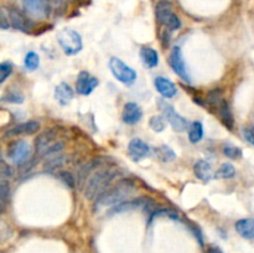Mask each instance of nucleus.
I'll use <instances>...</instances> for the list:
<instances>
[{"label":"nucleus","mask_w":254,"mask_h":253,"mask_svg":"<svg viewBox=\"0 0 254 253\" xmlns=\"http://www.w3.org/2000/svg\"><path fill=\"white\" fill-rule=\"evenodd\" d=\"M100 165H102V160L95 159V160L90 161L86 165L81 166V169L78 170V188H82L83 185H86L88 178L97 170V168H100Z\"/></svg>","instance_id":"a211bd4d"},{"label":"nucleus","mask_w":254,"mask_h":253,"mask_svg":"<svg viewBox=\"0 0 254 253\" xmlns=\"http://www.w3.org/2000/svg\"><path fill=\"white\" fill-rule=\"evenodd\" d=\"M118 170L114 168H102L96 170L92 175L88 178L87 183L85 185V196L87 200L96 201L102 193L109 189L110 184L113 183L118 176Z\"/></svg>","instance_id":"f257e3e1"},{"label":"nucleus","mask_w":254,"mask_h":253,"mask_svg":"<svg viewBox=\"0 0 254 253\" xmlns=\"http://www.w3.org/2000/svg\"><path fill=\"white\" fill-rule=\"evenodd\" d=\"M142 118L143 111L139 104L134 103V102H129V103L124 104V108H123L122 112V119L124 123L137 124L142 121Z\"/></svg>","instance_id":"4468645a"},{"label":"nucleus","mask_w":254,"mask_h":253,"mask_svg":"<svg viewBox=\"0 0 254 253\" xmlns=\"http://www.w3.org/2000/svg\"><path fill=\"white\" fill-rule=\"evenodd\" d=\"M13 63L9 61H5L0 64V83H4L10 77V74L13 73Z\"/></svg>","instance_id":"473e14b6"},{"label":"nucleus","mask_w":254,"mask_h":253,"mask_svg":"<svg viewBox=\"0 0 254 253\" xmlns=\"http://www.w3.org/2000/svg\"><path fill=\"white\" fill-rule=\"evenodd\" d=\"M57 42L62 51L68 56L77 55L82 50V37L72 29H63L57 34Z\"/></svg>","instance_id":"7ed1b4c3"},{"label":"nucleus","mask_w":254,"mask_h":253,"mask_svg":"<svg viewBox=\"0 0 254 253\" xmlns=\"http://www.w3.org/2000/svg\"><path fill=\"white\" fill-rule=\"evenodd\" d=\"M0 165H1L0 166V175H1V179L6 180V179L13 178L14 174H15L13 166H10L9 164H6L5 160H1Z\"/></svg>","instance_id":"c9c22d12"},{"label":"nucleus","mask_w":254,"mask_h":253,"mask_svg":"<svg viewBox=\"0 0 254 253\" xmlns=\"http://www.w3.org/2000/svg\"><path fill=\"white\" fill-rule=\"evenodd\" d=\"M0 21H1V29L6 30L10 27V19H9V14L8 10H5L3 7L1 9V12H0Z\"/></svg>","instance_id":"4c0bfd02"},{"label":"nucleus","mask_w":254,"mask_h":253,"mask_svg":"<svg viewBox=\"0 0 254 253\" xmlns=\"http://www.w3.org/2000/svg\"><path fill=\"white\" fill-rule=\"evenodd\" d=\"M194 173L199 180L203 183H208L212 179V168L211 164L207 163L206 160H197L194 165Z\"/></svg>","instance_id":"412c9836"},{"label":"nucleus","mask_w":254,"mask_h":253,"mask_svg":"<svg viewBox=\"0 0 254 253\" xmlns=\"http://www.w3.org/2000/svg\"><path fill=\"white\" fill-rule=\"evenodd\" d=\"M157 104L160 106L162 111V116L165 117L166 122H169L170 126H172L175 131H179V133H182V131L186 130L189 128V123H187L186 119L184 117L180 116L179 113H176V111L174 109V107L170 106V104L165 103L162 99H157Z\"/></svg>","instance_id":"0eeeda50"},{"label":"nucleus","mask_w":254,"mask_h":253,"mask_svg":"<svg viewBox=\"0 0 254 253\" xmlns=\"http://www.w3.org/2000/svg\"><path fill=\"white\" fill-rule=\"evenodd\" d=\"M8 14L9 19H10V24L14 29L23 32H29L33 29V21L30 20V17L25 16V15H24L20 10L16 9V7H9Z\"/></svg>","instance_id":"9b49d317"},{"label":"nucleus","mask_w":254,"mask_h":253,"mask_svg":"<svg viewBox=\"0 0 254 253\" xmlns=\"http://www.w3.org/2000/svg\"><path fill=\"white\" fill-rule=\"evenodd\" d=\"M207 101H208V103L211 104L212 107H217V108H218L219 104H221V102L223 101V98H222L221 89H218V88L212 89V91L208 93V96H207Z\"/></svg>","instance_id":"72a5a7b5"},{"label":"nucleus","mask_w":254,"mask_h":253,"mask_svg":"<svg viewBox=\"0 0 254 253\" xmlns=\"http://www.w3.org/2000/svg\"><path fill=\"white\" fill-rule=\"evenodd\" d=\"M135 191V185L128 179L120 180L114 188L108 189L104 193L100 196L95 201V207L93 210L100 211L104 207H114L119 203L124 202V200L129 196H132Z\"/></svg>","instance_id":"f03ea898"},{"label":"nucleus","mask_w":254,"mask_h":253,"mask_svg":"<svg viewBox=\"0 0 254 253\" xmlns=\"http://www.w3.org/2000/svg\"><path fill=\"white\" fill-rule=\"evenodd\" d=\"M238 235L246 240H254V218H242L234 225Z\"/></svg>","instance_id":"aec40b11"},{"label":"nucleus","mask_w":254,"mask_h":253,"mask_svg":"<svg viewBox=\"0 0 254 253\" xmlns=\"http://www.w3.org/2000/svg\"><path fill=\"white\" fill-rule=\"evenodd\" d=\"M56 133L53 130H46L41 133L38 138L35 139V150L38 155H45L49 149L53 145Z\"/></svg>","instance_id":"2eb2a0df"},{"label":"nucleus","mask_w":254,"mask_h":253,"mask_svg":"<svg viewBox=\"0 0 254 253\" xmlns=\"http://www.w3.org/2000/svg\"><path fill=\"white\" fill-rule=\"evenodd\" d=\"M9 198H10V186H9L8 181L1 179V181H0V205H1V212L5 211Z\"/></svg>","instance_id":"a878e982"},{"label":"nucleus","mask_w":254,"mask_h":253,"mask_svg":"<svg viewBox=\"0 0 254 253\" xmlns=\"http://www.w3.org/2000/svg\"><path fill=\"white\" fill-rule=\"evenodd\" d=\"M31 154L30 144L26 140H16L9 145L8 149V158L13 161L14 164L23 165L29 160Z\"/></svg>","instance_id":"6e6552de"},{"label":"nucleus","mask_w":254,"mask_h":253,"mask_svg":"<svg viewBox=\"0 0 254 253\" xmlns=\"http://www.w3.org/2000/svg\"><path fill=\"white\" fill-rule=\"evenodd\" d=\"M58 179H60V180L62 181L67 188L73 189L76 186V179L70 171H65V170L61 171V173L58 174Z\"/></svg>","instance_id":"f704fd0d"},{"label":"nucleus","mask_w":254,"mask_h":253,"mask_svg":"<svg viewBox=\"0 0 254 253\" xmlns=\"http://www.w3.org/2000/svg\"><path fill=\"white\" fill-rule=\"evenodd\" d=\"M218 112H219V117H221V121L222 123L226 126V128H228L229 130L233 129L234 126V118H233V114H232L231 108H229V104L227 101H222L221 104L218 107Z\"/></svg>","instance_id":"4be33fe9"},{"label":"nucleus","mask_w":254,"mask_h":253,"mask_svg":"<svg viewBox=\"0 0 254 253\" xmlns=\"http://www.w3.org/2000/svg\"><path fill=\"white\" fill-rule=\"evenodd\" d=\"M3 102H8V103H16L20 104L24 102V96L18 91H8L1 98Z\"/></svg>","instance_id":"2f4dec72"},{"label":"nucleus","mask_w":254,"mask_h":253,"mask_svg":"<svg viewBox=\"0 0 254 253\" xmlns=\"http://www.w3.org/2000/svg\"><path fill=\"white\" fill-rule=\"evenodd\" d=\"M234 175H236V169H234V166L229 163H224V164H222L221 168L216 171V174H214V178L232 179V178H234Z\"/></svg>","instance_id":"bb28decb"},{"label":"nucleus","mask_w":254,"mask_h":253,"mask_svg":"<svg viewBox=\"0 0 254 253\" xmlns=\"http://www.w3.org/2000/svg\"><path fill=\"white\" fill-rule=\"evenodd\" d=\"M148 201H149V198H144V197L134 198V200H130V201H124V202L119 203V205L110 208V210L108 211V216H113L115 215V213L127 212V211L137 210V208L139 207L144 208L145 206H147Z\"/></svg>","instance_id":"dca6fc26"},{"label":"nucleus","mask_w":254,"mask_h":253,"mask_svg":"<svg viewBox=\"0 0 254 253\" xmlns=\"http://www.w3.org/2000/svg\"><path fill=\"white\" fill-rule=\"evenodd\" d=\"M222 153L229 159H239L243 155L241 149L236 145H232V144H224L223 148H222Z\"/></svg>","instance_id":"c756f323"},{"label":"nucleus","mask_w":254,"mask_h":253,"mask_svg":"<svg viewBox=\"0 0 254 253\" xmlns=\"http://www.w3.org/2000/svg\"><path fill=\"white\" fill-rule=\"evenodd\" d=\"M24 63H25V67L28 71H35V69H38L39 64H40V57H39V55L36 52L30 51L26 54Z\"/></svg>","instance_id":"cd10ccee"},{"label":"nucleus","mask_w":254,"mask_h":253,"mask_svg":"<svg viewBox=\"0 0 254 253\" xmlns=\"http://www.w3.org/2000/svg\"><path fill=\"white\" fill-rule=\"evenodd\" d=\"M140 56H142L143 62L147 64L149 68H154V67L157 66L159 63V55L152 47L144 46L140 50Z\"/></svg>","instance_id":"5701e85b"},{"label":"nucleus","mask_w":254,"mask_h":253,"mask_svg":"<svg viewBox=\"0 0 254 253\" xmlns=\"http://www.w3.org/2000/svg\"><path fill=\"white\" fill-rule=\"evenodd\" d=\"M67 0H50L51 12L55 16H62L67 10Z\"/></svg>","instance_id":"c85d7f7f"},{"label":"nucleus","mask_w":254,"mask_h":253,"mask_svg":"<svg viewBox=\"0 0 254 253\" xmlns=\"http://www.w3.org/2000/svg\"><path fill=\"white\" fill-rule=\"evenodd\" d=\"M73 96H75L73 89L66 82H62V83H60L55 88V99L61 106H67L72 101Z\"/></svg>","instance_id":"6ab92c4d"},{"label":"nucleus","mask_w":254,"mask_h":253,"mask_svg":"<svg viewBox=\"0 0 254 253\" xmlns=\"http://www.w3.org/2000/svg\"><path fill=\"white\" fill-rule=\"evenodd\" d=\"M203 138V126H202L201 122H194L191 123L189 128V140L191 143L196 144L199 141L202 140Z\"/></svg>","instance_id":"b1692460"},{"label":"nucleus","mask_w":254,"mask_h":253,"mask_svg":"<svg viewBox=\"0 0 254 253\" xmlns=\"http://www.w3.org/2000/svg\"><path fill=\"white\" fill-rule=\"evenodd\" d=\"M243 136L249 144L254 145V129L248 128V126H247V128H244L243 129Z\"/></svg>","instance_id":"58836bf2"},{"label":"nucleus","mask_w":254,"mask_h":253,"mask_svg":"<svg viewBox=\"0 0 254 253\" xmlns=\"http://www.w3.org/2000/svg\"><path fill=\"white\" fill-rule=\"evenodd\" d=\"M63 163H65V156L63 155L51 156V158L48 160V163L45 164V168L46 169H55V168H58V166L62 165Z\"/></svg>","instance_id":"e433bc0d"},{"label":"nucleus","mask_w":254,"mask_h":253,"mask_svg":"<svg viewBox=\"0 0 254 253\" xmlns=\"http://www.w3.org/2000/svg\"><path fill=\"white\" fill-rule=\"evenodd\" d=\"M98 83H100V81L96 77H93L92 74H90V72L82 71L78 74L77 82H76V89L82 96H90L97 88Z\"/></svg>","instance_id":"9d476101"},{"label":"nucleus","mask_w":254,"mask_h":253,"mask_svg":"<svg viewBox=\"0 0 254 253\" xmlns=\"http://www.w3.org/2000/svg\"><path fill=\"white\" fill-rule=\"evenodd\" d=\"M155 14H156L157 21L171 31L179 30L181 27V21H180L179 16L175 14L172 4L167 0H161L157 2L156 7H155Z\"/></svg>","instance_id":"20e7f679"},{"label":"nucleus","mask_w":254,"mask_h":253,"mask_svg":"<svg viewBox=\"0 0 254 253\" xmlns=\"http://www.w3.org/2000/svg\"><path fill=\"white\" fill-rule=\"evenodd\" d=\"M154 84L156 91L159 92L164 98H172V97L177 93V88L176 86H175L174 82L165 78V77H156L154 81Z\"/></svg>","instance_id":"f3484780"},{"label":"nucleus","mask_w":254,"mask_h":253,"mask_svg":"<svg viewBox=\"0 0 254 253\" xmlns=\"http://www.w3.org/2000/svg\"><path fill=\"white\" fill-rule=\"evenodd\" d=\"M109 69L113 73V76L115 77V79L127 84V86H130V84H133L137 81V72L132 67L128 66L124 61L118 59V57H112L110 59Z\"/></svg>","instance_id":"39448f33"},{"label":"nucleus","mask_w":254,"mask_h":253,"mask_svg":"<svg viewBox=\"0 0 254 253\" xmlns=\"http://www.w3.org/2000/svg\"><path fill=\"white\" fill-rule=\"evenodd\" d=\"M169 62L171 68L174 69V72L177 76L181 77L184 81H190V74L189 72H187L186 63H185L184 56H182V51L179 46L172 47L171 52H170Z\"/></svg>","instance_id":"1a4fd4ad"},{"label":"nucleus","mask_w":254,"mask_h":253,"mask_svg":"<svg viewBox=\"0 0 254 253\" xmlns=\"http://www.w3.org/2000/svg\"><path fill=\"white\" fill-rule=\"evenodd\" d=\"M23 9L33 20H45L52 14L50 0H23Z\"/></svg>","instance_id":"423d86ee"},{"label":"nucleus","mask_w":254,"mask_h":253,"mask_svg":"<svg viewBox=\"0 0 254 253\" xmlns=\"http://www.w3.org/2000/svg\"><path fill=\"white\" fill-rule=\"evenodd\" d=\"M207 253H222V252H221V251L218 250V248H216V247H211V248H209L208 252H207Z\"/></svg>","instance_id":"ea45409f"},{"label":"nucleus","mask_w":254,"mask_h":253,"mask_svg":"<svg viewBox=\"0 0 254 253\" xmlns=\"http://www.w3.org/2000/svg\"><path fill=\"white\" fill-rule=\"evenodd\" d=\"M67 1H71V2H73V1H77V0H67Z\"/></svg>","instance_id":"a19ab883"},{"label":"nucleus","mask_w":254,"mask_h":253,"mask_svg":"<svg viewBox=\"0 0 254 253\" xmlns=\"http://www.w3.org/2000/svg\"><path fill=\"white\" fill-rule=\"evenodd\" d=\"M128 153H129V155L132 156L133 160L139 161L149 155L150 148L145 141L142 140V139L135 138L129 141V145H128Z\"/></svg>","instance_id":"ddd939ff"},{"label":"nucleus","mask_w":254,"mask_h":253,"mask_svg":"<svg viewBox=\"0 0 254 253\" xmlns=\"http://www.w3.org/2000/svg\"><path fill=\"white\" fill-rule=\"evenodd\" d=\"M155 153H156L157 159H160V160L164 161V163H170V161H174L175 159H176L175 151L167 145L159 146V148L155 149Z\"/></svg>","instance_id":"393cba45"},{"label":"nucleus","mask_w":254,"mask_h":253,"mask_svg":"<svg viewBox=\"0 0 254 253\" xmlns=\"http://www.w3.org/2000/svg\"><path fill=\"white\" fill-rule=\"evenodd\" d=\"M40 123L38 121L25 122V123L18 124L4 133V138H11V136L19 135H33L40 130Z\"/></svg>","instance_id":"f8f14e48"},{"label":"nucleus","mask_w":254,"mask_h":253,"mask_svg":"<svg viewBox=\"0 0 254 253\" xmlns=\"http://www.w3.org/2000/svg\"><path fill=\"white\" fill-rule=\"evenodd\" d=\"M149 126L152 130L160 133V131H162L166 128V119H165L164 116H154L150 119Z\"/></svg>","instance_id":"7c9ffc66"}]
</instances>
